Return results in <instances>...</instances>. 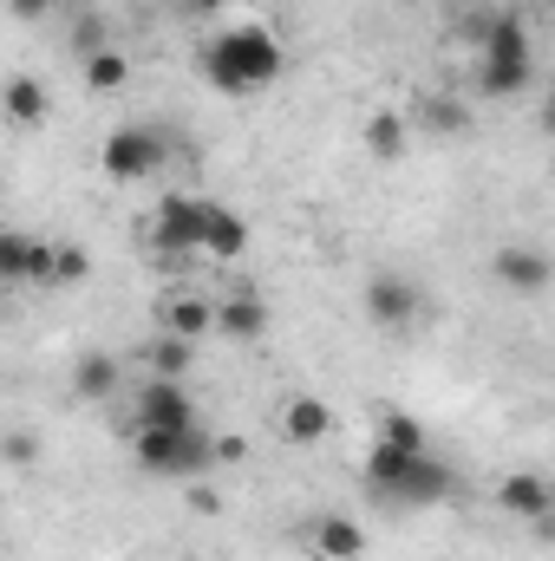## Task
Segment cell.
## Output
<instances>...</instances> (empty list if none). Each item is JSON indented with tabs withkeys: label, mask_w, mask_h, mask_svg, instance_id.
<instances>
[{
	"label": "cell",
	"mask_w": 555,
	"mask_h": 561,
	"mask_svg": "<svg viewBox=\"0 0 555 561\" xmlns=\"http://www.w3.org/2000/svg\"><path fill=\"white\" fill-rule=\"evenodd\" d=\"M150 242L163 255H209V262H242L249 255V222L216 203V196H190V190H163L150 209Z\"/></svg>",
	"instance_id": "1"
},
{
	"label": "cell",
	"mask_w": 555,
	"mask_h": 561,
	"mask_svg": "<svg viewBox=\"0 0 555 561\" xmlns=\"http://www.w3.org/2000/svg\"><path fill=\"white\" fill-rule=\"evenodd\" d=\"M196 66L223 99H256L287 72V46H281V33L269 20H229V26H216L203 39Z\"/></svg>",
	"instance_id": "2"
},
{
	"label": "cell",
	"mask_w": 555,
	"mask_h": 561,
	"mask_svg": "<svg viewBox=\"0 0 555 561\" xmlns=\"http://www.w3.org/2000/svg\"><path fill=\"white\" fill-rule=\"evenodd\" d=\"M360 477H366V490H373L380 503H399V510H438V503L457 496V470H451L444 457H431V450H399V444H386V437L366 444Z\"/></svg>",
	"instance_id": "3"
},
{
	"label": "cell",
	"mask_w": 555,
	"mask_h": 561,
	"mask_svg": "<svg viewBox=\"0 0 555 561\" xmlns=\"http://www.w3.org/2000/svg\"><path fill=\"white\" fill-rule=\"evenodd\" d=\"M536 79V39L523 13H490L477 26V85L484 99H517Z\"/></svg>",
	"instance_id": "4"
},
{
	"label": "cell",
	"mask_w": 555,
	"mask_h": 561,
	"mask_svg": "<svg viewBox=\"0 0 555 561\" xmlns=\"http://www.w3.org/2000/svg\"><path fill=\"white\" fill-rule=\"evenodd\" d=\"M132 457H138L144 477H163V483H203L216 470V437L196 431H132Z\"/></svg>",
	"instance_id": "5"
},
{
	"label": "cell",
	"mask_w": 555,
	"mask_h": 561,
	"mask_svg": "<svg viewBox=\"0 0 555 561\" xmlns=\"http://www.w3.org/2000/svg\"><path fill=\"white\" fill-rule=\"evenodd\" d=\"M99 170L112 183H150L163 170V138L150 125H118V131H105V144H99Z\"/></svg>",
	"instance_id": "6"
},
{
	"label": "cell",
	"mask_w": 555,
	"mask_h": 561,
	"mask_svg": "<svg viewBox=\"0 0 555 561\" xmlns=\"http://www.w3.org/2000/svg\"><path fill=\"white\" fill-rule=\"evenodd\" d=\"M490 280H497L503 294L536 300V294H550L555 287V255L543 249V242H503V249L490 255Z\"/></svg>",
	"instance_id": "7"
},
{
	"label": "cell",
	"mask_w": 555,
	"mask_h": 561,
	"mask_svg": "<svg viewBox=\"0 0 555 561\" xmlns=\"http://www.w3.org/2000/svg\"><path fill=\"white\" fill-rule=\"evenodd\" d=\"M333 431H340V412H333L320 392H287L275 405V437L294 444V450H314V444H327Z\"/></svg>",
	"instance_id": "8"
},
{
	"label": "cell",
	"mask_w": 555,
	"mask_h": 561,
	"mask_svg": "<svg viewBox=\"0 0 555 561\" xmlns=\"http://www.w3.org/2000/svg\"><path fill=\"white\" fill-rule=\"evenodd\" d=\"M360 307H366V320L380 333H406V327H418V313H424V294L406 275H373L366 294H360Z\"/></svg>",
	"instance_id": "9"
},
{
	"label": "cell",
	"mask_w": 555,
	"mask_h": 561,
	"mask_svg": "<svg viewBox=\"0 0 555 561\" xmlns=\"http://www.w3.org/2000/svg\"><path fill=\"white\" fill-rule=\"evenodd\" d=\"M301 549L314 561H366V529L347 510H320V516H307Z\"/></svg>",
	"instance_id": "10"
},
{
	"label": "cell",
	"mask_w": 555,
	"mask_h": 561,
	"mask_svg": "<svg viewBox=\"0 0 555 561\" xmlns=\"http://www.w3.org/2000/svg\"><path fill=\"white\" fill-rule=\"evenodd\" d=\"M490 503H497L510 523H523V529H530V523H543V516L555 510V483L543 477V470H503V477H497V490H490Z\"/></svg>",
	"instance_id": "11"
},
{
	"label": "cell",
	"mask_w": 555,
	"mask_h": 561,
	"mask_svg": "<svg viewBox=\"0 0 555 561\" xmlns=\"http://www.w3.org/2000/svg\"><path fill=\"white\" fill-rule=\"evenodd\" d=\"M150 320H157V333L203 340V333H216V300H209V294H196V287H170V294H157Z\"/></svg>",
	"instance_id": "12"
},
{
	"label": "cell",
	"mask_w": 555,
	"mask_h": 561,
	"mask_svg": "<svg viewBox=\"0 0 555 561\" xmlns=\"http://www.w3.org/2000/svg\"><path fill=\"white\" fill-rule=\"evenodd\" d=\"M53 249L59 242H39L26 229H7L0 236V280H13V287H53Z\"/></svg>",
	"instance_id": "13"
},
{
	"label": "cell",
	"mask_w": 555,
	"mask_h": 561,
	"mask_svg": "<svg viewBox=\"0 0 555 561\" xmlns=\"http://www.w3.org/2000/svg\"><path fill=\"white\" fill-rule=\"evenodd\" d=\"M138 431H196V405L183 379H144L138 386Z\"/></svg>",
	"instance_id": "14"
},
{
	"label": "cell",
	"mask_w": 555,
	"mask_h": 561,
	"mask_svg": "<svg viewBox=\"0 0 555 561\" xmlns=\"http://www.w3.org/2000/svg\"><path fill=\"white\" fill-rule=\"evenodd\" d=\"M216 333L236 340V346L262 340V333H269V300H262V294H223V300H216Z\"/></svg>",
	"instance_id": "15"
},
{
	"label": "cell",
	"mask_w": 555,
	"mask_h": 561,
	"mask_svg": "<svg viewBox=\"0 0 555 561\" xmlns=\"http://www.w3.org/2000/svg\"><path fill=\"white\" fill-rule=\"evenodd\" d=\"M46 112H53V92H46L33 72H13V79H7V125H13V131H39Z\"/></svg>",
	"instance_id": "16"
},
{
	"label": "cell",
	"mask_w": 555,
	"mask_h": 561,
	"mask_svg": "<svg viewBox=\"0 0 555 561\" xmlns=\"http://www.w3.org/2000/svg\"><path fill=\"white\" fill-rule=\"evenodd\" d=\"M118 379H125V366L112 359V353H79L72 359V399H86V405H99V399H112L118 392Z\"/></svg>",
	"instance_id": "17"
},
{
	"label": "cell",
	"mask_w": 555,
	"mask_h": 561,
	"mask_svg": "<svg viewBox=\"0 0 555 561\" xmlns=\"http://www.w3.org/2000/svg\"><path fill=\"white\" fill-rule=\"evenodd\" d=\"M190 366H196V340H177V333L144 340V373L150 379H190Z\"/></svg>",
	"instance_id": "18"
},
{
	"label": "cell",
	"mask_w": 555,
	"mask_h": 561,
	"mask_svg": "<svg viewBox=\"0 0 555 561\" xmlns=\"http://www.w3.org/2000/svg\"><path fill=\"white\" fill-rule=\"evenodd\" d=\"M360 138H366V157L373 163H399L412 150V125H406V112H373Z\"/></svg>",
	"instance_id": "19"
},
{
	"label": "cell",
	"mask_w": 555,
	"mask_h": 561,
	"mask_svg": "<svg viewBox=\"0 0 555 561\" xmlns=\"http://www.w3.org/2000/svg\"><path fill=\"white\" fill-rule=\"evenodd\" d=\"M125 85H132V59L118 46L86 53V92H125Z\"/></svg>",
	"instance_id": "20"
},
{
	"label": "cell",
	"mask_w": 555,
	"mask_h": 561,
	"mask_svg": "<svg viewBox=\"0 0 555 561\" xmlns=\"http://www.w3.org/2000/svg\"><path fill=\"white\" fill-rule=\"evenodd\" d=\"M373 437H386V444H399V450H431V437H424V424L412 412H399V405H386L380 412V431Z\"/></svg>",
	"instance_id": "21"
},
{
	"label": "cell",
	"mask_w": 555,
	"mask_h": 561,
	"mask_svg": "<svg viewBox=\"0 0 555 561\" xmlns=\"http://www.w3.org/2000/svg\"><path fill=\"white\" fill-rule=\"evenodd\" d=\"M92 280V255L79 242H59L53 249V287H86Z\"/></svg>",
	"instance_id": "22"
},
{
	"label": "cell",
	"mask_w": 555,
	"mask_h": 561,
	"mask_svg": "<svg viewBox=\"0 0 555 561\" xmlns=\"http://www.w3.org/2000/svg\"><path fill=\"white\" fill-rule=\"evenodd\" d=\"M418 118H424L431 131H457V125H464V105H451V99H438V105H424Z\"/></svg>",
	"instance_id": "23"
},
{
	"label": "cell",
	"mask_w": 555,
	"mask_h": 561,
	"mask_svg": "<svg viewBox=\"0 0 555 561\" xmlns=\"http://www.w3.org/2000/svg\"><path fill=\"white\" fill-rule=\"evenodd\" d=\"M33 457H39L33 431H13V437H7V463H33Z\"/></svg>",
	"instance_id": "24"
},
{
	"label": "cell",
	"mask_w": 555,
	"mask_h": 561,
	"mask_svg": "<svg viewBox=\"0 0 555 561\" xmlns=\"http://www.w3.org/2000/svg\"><path fill=\"white\" fill-rule=\"evenodd\" d=\"M242 457H249V444H242V437H229V431H223V437H216V463H242Z\"/></svg>",
	"instance_id": "25"
},
{
	"label": "cell",
	"mask_w": 555,
	"mask_h": 561,
	"mask_svg": "<svg viewBox=\"0 0 555 561\" xmlns=\"http://www.w3.org/2000/svg\"><path fill=\"white\" fill-rule=\"evenodd\" d=\"M7 7H13V20H46L59 0H7Z\"/></svg>",
	"instance_id": "26"
},
{
	"label": "cell",
	"mask_w": 555,
	"mask_h": 561,
	"mask_svg": "<svg viewBox=\"0 0 555 561\" xmlns=\"http://www.w3.org/2000/svg\"><path fill=\"white\" fill-rule=\"evenodd\" d=\"M190 510H209V516H216V510H223V496H216V490H190Z\"/></svg>",
	"instance_id": "27"
},
{
	"label": "cell",
	"mask_w": 555,
	"mask_h": 561,
	"mask_svg": "<svg viewBox=\"0 0 555 561\" xmlns=\"http://www.w3.org/2000/svg\"><path fill=\"white\" fill-rule=\"evenodd\" d=\"M536 125H543V138H555V99L543 105V112H536Z\"/></svg>",
	"instance_id": "28"
},
{
	"label": "cell",
	"mask_w": 555,
	"mask_h": 561,
	"mask_svg": "<svg viewBox=\"0 0 555 561\" xmlns=\"http://www.w3.org/2000/svg\"><path fill=\"white\" fill-rule=\"evenodd\" d=\"M523 7H543V0H523Z\"/></svg>",
	"instance_id": "29"
}]
</instances>
